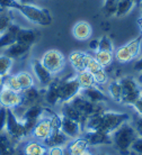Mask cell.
<instances>
[{
  "label": "cell",
  "mask_w": 142,
  "mask_h": 155,
  "mask_svg": "<svg viewBox=\"0 0 142 155\" xmlns=\"http://www.w3.org/2000/svg\"><path fill=\"white\" fill-rule=\"evenodd\" d=\"M130 120V115L126 113L105 110L87 118L84 126V132H104L112 135V133L115 132L119 126L129 123Z\"/></svg>",
  "instance_id": "obj_1"
},
{
  "label": "cell",
  "mask_w": 142,
  "mask_h": 155,
  "mask_svg": "<svg viewBox=\"0 0 142 155\" xmlns=\"http://www.w3.org/2000/svg\"><path fill=\"white\" fill-rule=\"evenodd\" d=\"M137 137H138V134L134 126L131 125L130 121L125 123L122 126H119L114 133H112L113 146L122 155H129L131 145Z\"/></svg>",
  "instance_id": "obj_2"
},
{
  "label": "cell",
  "mask_w": 142,
  "mask_h": 155,
  "mask_svg": "<svg viewBox=\"0 0 142 155\" xmlns=\"http://www.w3.org/2000/svg\"><path fill=\"white\" fill-rule=\"evenodd\" d=\"M17 12H19L28 21L37 26H50L53 23V17L49 9L39 7L33 4H19Z\"/></svg>",
  "instance_id": "obj_3"
},
{
  "label": "cell",
  "mask_w": 142,
  "mask_h": 155,
  "mask_svg": "<svg viewBox=\"0 0 142 155\" xmlns=\"http://www.w3.org/2000/svg\"><path fill=\"white\" fill-rule=\"evenodd\" d=\"M5 133L16 145H19L25 140L29 138V135L27 134L22 120L12 109H7V121H6Z\"/></svg>",
  "instance_id": "obj_4"
},
{
  "label": "cell",
  "mask_w": 142,
  "mask_h": 155,
  "mask_svg": "<svg viewBox=\"0 0 142 155\" xmlns=\"http://www.w3.org/2000/svg\"><path fill=\"white\" fill-rule=\"evenodd\" d=\"M142 46V36L139 35L125 45L114 51V58L121 64H127L139 58Z\"/></svg>",
  "instance_id": "obj_5"
},
{
  "label": "cell",
  "mask_w": 142,
  "mask_h": 155,
  "mask_svg": "<svg viewBox=\"0 0 142 155\" xmlns=\"http://www.w3.org/2000/svg\"><path fill=\"white\" fill-rule=\"evenodd\" d=\"M122 87V101L121 104L133 106L142 96V89L137 79L132 77H122L119 79Z\"/></svg>",
  "instance_id": "obj_6"
},
{
  "label": "cell",
  "mask_w": 142,
  "mask_h": 155,
  "mask_svg": "<svg viewBox=\"0 0 142 155\" xmlns=\"http://www.w3.org/2000/svg\"><path fill=\"white\" fill-rule=\"evenodd\" d=\"M81 91V87L78 82L76 75L70 78L60 79L59 81V94H60V105L69 102L73 98L78 96Z\"/></svg>",
  "instance_id": "obj_7"
},
{
  "label": "cell",
  "mask_w": 142,
  "mask_h": 155,
  "mask_svg": "<svg viewBox=\"0 0 142 155\" xmlns=\"http://www.w3.org/2000/svg\"><path fill=\"white\" fill-rule=\"evenodd\" d=\"M70 104L77 109L78 111L82 115V116L87 119L88 117L94 116V115H97V114H100L105 111L106 108H105V104H94L92 101L87 100L84 96H81L80 93L73 98L72 100L69 101Z\"/></svg>",
  "instance_id": "obj_8"
},
{
  "label": "cell",
  "mask_w": 142,
  "mask_h": 155,
  "mask_svg": "<svg viewBox=\"0 0 142 155\" xmlns=\"http://www.w3.org/2000/svg\"><path fill=\"white\" fill-rule=\"evenodd\" d=\"M41 62L51 73L55 75L62 72L65 66V56L58 50H49L43 54Z\"/></svg>",
  "instance_id": "obj_9"
},
{
  "label": "cell",
  "mask_w": 142,
  "mask_h": 155,
  "mask_svg": "<svg viewBox=\"0 0 142 155\" xmlns=\"http://www.w3.org/2000/svg\"><path fill=\"white\" fill-rule=\"evenodd\" d=\"M43 111H44V106L42 104H39V105H34L26 108L22 114V116H18L29 137L34 126L43 116Z\"/></svg>",
  "instance_id": "obj_10"
},
{
  "label": "cell",
  "mask_w": 142,
  "mask_h": 155,
  "mask_svg": "<svg viewBox=\"0 0 142 155\" xmlns=\"http://www.w3.org/2000/svg\"><path fill=\"white\" fill-rule=\"evenodd\" d=\"M51 133H52V128H51L50 118L43 111V116L34 126L29 138L44 143L47 140V137L51 135Z\"/></svg>",
  "instance_id": "obj_11"
},
{
  "label": "cell",
  "mask_w": 142,
  "mask_h": 155,
  "mask_svg": "<svg viewBox=\"0 0 142 155\" xmlns=\"http://www.w3.org/2000/svg\"><path fill=\"white\" fill-rule=\"evenodd\" d=\"M32 66V72H33V77L34 79L37 80V82L40 83V85L45 89L47 85L50 84L52 80H53V74L51 73L50 71L46 69L45 66L43 65L41 60H37V58H34L31 63Z\"/></svg>",
  "instance_id": "obj_12"
},
{
  "label": "cell",
  "mask_w": 142,
  "mask_h": 155,
  "mask_svg": "<svg viewBox=\"0 0 142 155\" xmlns=\"http://www.w3.org/2000/svg\"><path fill=\"white\" fill-rule=\"evenodd\" d=\"M43 96H44V90L42 91V90L37 89L35 85L28 88V89L23 90L22 91V105L19 108H23L25 110L31 106L42 104Z\"/></svg>",
  "instance_id": "obj_13"
},
{
  "label": "cell",
  "mask_w": 142,
  "mask_h": 155,
  "mask_svg": "<svg viewBox=\"0 0 142 155\" xmlns=\"http://www.w3.org/2000/svg\"><path fill=\"white\" fill-rule=\"evenodd\" d=\"M22 105V92H15L6 88L0 89V106L6 109L19 108Z\"/></svg>",
  "instance_id": "obj_14"
},
{
  "label": "cell",
  "mask_w": 142,
  "mask_h": 155,
  "mask_svg": "<svg viewBox=\"0 0 142 155\" xmlns=\"http://www.w3.org/2000/svg\"><path fill=\"white\" fill-rule=\"evenodd\" d=\"M82 137L87 140L89 147L90 146H104V145H113L112 135L104 132H84Z\"/></svg>",
  "instance_id": "obj_15"
},
{
  "label": "cell",
  "mask_w": 142,
  "mask_h": 155,
  "mask_svg": "<svg viewBox=\"0 0 142 155\" xmlns=\"http://www.w3.org/2000/svg\"><path fill=\"white\" fill-rule=\"evenodd\" d=\"M61 130L64 135L69 137L70 140H74V138L80 137L84 133L82 126L79 123L69 119V118H65L63 116H61Z\"/></svg>",
  "instance_id": "obj_16"
},
{
  "label": "cell",
  "mask_w": 142,
  "mask_h": 155,
  "mask_svg": "<svg viewBox=\"0 0 142 155\" xmlns=\"http://www.w3.org/2000/svg\"><path fill=\"white\" fill-rule=\"evenodd\" d=\"M59 81L60 79H53L50 84L44 89V96L43 100L46 104L54 107V106L60 105V94H59Z\"/></svg>",
  "instance_id": "obj_17"
},
{
  "label": "cell",
  "mask_w": 142,
  "mask_h": 155,
  "mask_svg": "<svg viewBox=\"0 0 142 155\" xmlns=\"http://www.w3.org/2000/svg\"><path fill=\"white\" fill-rule=\"evenodd\" d=\"M80 94L94 104H106L108 100L107 94L104 92L98 85L87 88V89H81Z\"/></svg>",
  "instance_id": "obj_18"
},
{
  "label": "cell",
  "mask_w": 142,
  "mask_h": 155,
  "mask_svg": "<svg viewBox=\"0 0 142 155\" xmlns=\"http://www.w3.org/2000/svg\"><path fill=\"white\" fill-rule=\"evenodd\" d=\"M31 48H32L31 45H26V44H23V43L15 42L10 46L5 48L4 54L9 56V58H12L15 61V60L24 58L26 55H28V53L31 52Z\"/></svg>",
  "instance_id": "obj_19"
},
{
  "label": "cell",
  "mask_w": 142,
  "mask_h": 155,
  "mask_svg": "<svg viewBox=\"0 0 142 155\" xmlns=\"http://www.w3.org/2000/svg\"><path fill=\"white\" fill-rule=\"evenodd\" d=\"M88 56H89L88 53H85V52H81V51H74V52L70 53L69 63L77 73L86 70Z\"/></svg>",
  "instance_id": "obj_20"
},
{
  "label": "cell",
  "mask_w": 142,
  "mask_h": 155,
  "mask_svg": "<svg viewBox=\"0 0 142 155\" xmlns=\"http://www.w3.org/2000/svg\"><path fill=\"white\" fill-rule=\"evenodd\" d=\"M72 35L78 41H87L92 37V28L88 21H78L72 27Z\"/></svg>",
  "instance_id": "obj_21"
},
{
  "label": "cell",
  "mask_w": 142,
  "mask_h": 155,
  "mask_svg": "<svg viewBox=\"0 0 142 155\" xmlns=\"http://www.w3.org/2000/svg\"><path fill=\"white\" fill-rule=\"evenodd\" d=\"M61 116L79 123V124L82 126V129H84L85 123H86V120H87L79 111H78L77 109L70 104V102L61 104Z\"/></svg>",
  "instance_id": "obj_22"
},
{
  "label": "cell",
  "mask_w": 142,
  "mask_h": 155,
  "mask_svg": "<svg viewBox=\"0 0 142 155\" xmlns=\"http://www.w3.org/2000/svg\"><path fill=\"white\" fill-rule=\"evenodd\" d=\"M64 148L65 153H68V155H80L82 152L88 150L89 145L87 140H85L82 136H80L74 140H70V142L67 144Z\"/></svg>",
  "instance_id": "obj_23"
},
{
  "label": "cell",
  "mask_w": 142,
  "mask_h": 155,
  "mask_svg": "<svg viewBox=\"0 0 142 155\" xmlns=\"http://www.w3.org/2000/svg\"><path fill=\"white\" fill-rule=\"evenodd\" d=\"M22 151L26 155H47L49 147L42 142L31 140L24 145Z\"/></svg>",
  "instance_id": "obj_24"
},
{
  "label": "cell",
  "mask_w": 142,
  "mask_h": 155,
  "mask_svg": "<svg viewBox=\"0 0 142 155\" xmlns=\"http://www.w3.org/2000/svg\"><path fill=\"white\" fill-rule=\"evenodd\" d=\"M37 38H39V33L34 29H29V28L19 27L17 34H16V42L23 43L26 45H31V46L34 45Z\"/></svg>",
  "instance_id": "obj_25"
},
{
  "label": "cell",
  "mask_w": 142,
  "mask_h": 155,
  "mask_svg": "<svg viewBox=\"0 0 142 155\" xmlns=\"http://www.w3.org/2000/svg\"><path fill=\"white\" fill-rule=\"evenodd\" d=\"M70 142V138L67 135L62 133L61 129L59 130H52L51 135L47 137V140L44 142L47 147H54V146H59V147H65L67 144Z\"/></svg>",
  "instance_id": "obj_26"
},
{
  "label": "cell",
  "mask_w": 142,
  "mask_h": 155,
  "mask_svg": "<svg viewBox=\"0 0 142 155\" xmlns=\"http://www.w3.org/2000/svg\"><path fill=\"white\" fill-rule=\"evenodd\" d=\"M19 27L20 26L12 23L7 31H4L0 35V50L1 48H7L8 46H10L12 44L16 42V34H17Z\"/></svg>",
  "instance_id": "obj_27"
},
{
  "label": "cell",
  "mask_w": 142,
  "mask_h": 155,
  "mask_svg": "<svg viewBox=\"0 0 142 155\" xmlns=\"http://www.w3.org/2000/svg\"><path fill=\"white\" fill-rule=\"evenodd\" d=\"M18 151V145L12 142L6 133L0 134V155H15Z\"/></svg>",
  "instance_id": "obj_28"
},
{
  "label": "cell",
  "mask_w": 142,
  "mask_h": 155,
  "mask_svg": "<svg viewBox=\"0 0 142 155\" xmlns=\"http://www.w3.org/2000/svg\"><path fill=\"white\" fill-rule=\"evenodd\" d=\"M107 92L109 94V97L115 102L121 104V101H122V87H121L119 79H115V80H112L111 82H108Z\"/></svg>",
  "instance_id": "obj_29"
},
{
  "label": "cell",
  "mask_w": 142,
  "mask_h": 155,
  "mask_svg": "<svg viewBox=\"0 0 142 155\" xmlns=\"http://www.w3.org/2000/svg\"><path fill=\"white\" fill-rule=\"evenodd\" d=\"M94 58L102 68L106 69L114 61V53L113 52H105V51H96Z\"/></svg>",
  "instance_id": "obj_30"
},
{
  "label": "cell",
  "mask_w": 142,
  "mask_h": 155,
  "mask_svg": "<svg viewBox=\"0 0 142 155\" xmlns=\"http://www.w3.org/2000/svg\"><path fill=\"white\" fill-rule=\"evenodd\" d=\"M137 5V0H119L117 6H116V17H123L127 15L129 12L134 8Z\"/></svg>",
  "instance_id": "obj_31"
},
{
  "label": "cell",
  "mask_w": 142,
  "mask_h": 155,
  "mask_svg": "<svg viewBox=\"0 0 142 155\" xmlns=\"http://www.w3.org/2000/svg\"><path fill=\"white\" fill-rule=\"evenodd\" d=\"M76 77H77L78 82H79V84H80L81 89H87V88H92V87H95V85H96L92 74L90 73V72H88L87 70L78 72V73L76 74Z\"/></svg>",
  "instance_id": "obj_32"
},
{
  "label": "cell",
  "mask_w": 142,
  "mask_h": 155,
  "mask_svg": "<svg viewBox=\"0 0 142 155\" xmlns=\"http://www.w3.org/2000/svg\"><path fill=\"white\" fill-rule=\"evenodd\" d=\"M16 78H17V80L19 82V85L22 90H25V89H28V88H31L33 85H35V79L33 77V74L31 72H27V71H20L18 72L17 74H15Z\"/></svg>",
  "instance_id": "obj_33"
},
{
  "label": "cell",
  "mask_w": 142,
  "mask_h": 155,
  "mask_svg": "<svg viewBox=\"0 0 142 155\" xmlns=\"http://www.w3.org/2000/svg\"><path fill=\"white\" fill-rule=\"evenodd\" d=\"M1 88H6V89H9L12 91H15V92L23 91L15 74H9L7 77L2 78L1 79Z\"/></svg>",
  "instance_id": "obj_34"
},
{
  "label": "cell",
  "mask_w": 142,
  "mask_h": 155,
  "mask_svg": "<svg viewBox=\"0 0 142 155\" xmlns=\"http://www.w3.org/2000/svg\"><path fill=\"white\" fill-rule=\"evenodd\" d=\"M14 65V60L5 54L0 55V78L7 77L10 74V71Z\"/></svg>",
  "instance_id": "obj_35"
},
{
  "label": "cell",
  "mask_w": 142,
  "mask_h": 155,
  "mask_svg": "<svg viewBox=\"0 0 142 155\" xmlns=\"http://www.w3.org/2000/svg\"><path fill=\"white\" fill-rule=\"evenodd\" d=\"M12 24V10L0 9V35L9 28Z\"/></svg>",
  "instance_id": "obj_36"
},
{
  "label": "cell",
  "mask_w": 142,
  "mask_h": 155,
  "mask_svg": "<svg viewBox=\"0 0 142 155\" xmlns=\"http://www.w3.org/2000/svg\"><path fill=\"white\" fill-rule=\"evenodd\" d=\"M117 2H119V0H104V15L106 16V17L115 16Z\"/></svg>",
  "instance_id": "obj_37"
},
{
  "label": "cell",
  "mask_w": 142,
  "mask_h": 155,
  "mask_svg": "<svg viewBox=\"0 0 142 155\" xmlns=\"http://www.w3.org/2000/svg\"><path fill=\"white\" fill-rule=\"evenodd\" d=\"M98 51H105V52H113L114 53V45L109 37L103 36L99 38V45H98Z\"/></svg>",
  "instance_id": "obj_38"
},
{
  "label": "cell",
  "mask_w": 142,
  "mask_h": 155,
  "mask_svg": "<svg viewBox=\"0 0 142 155\" xmlns=\"http://www.w3.org/2000/svg\"><path fill=\"white\" fill-rule=\"evenodd\" d=\"M19 2L16 0H0V9L6 10H17Z\"/></svg>",
  "instance_id": "obj_39"
},
{
  "label": "cell",
  "mask_w": 142,
  "mask_h": 155,
  "mask_svg": "<svg viewBox=\"0 0 142 155\" xmlns=\"http://www.w3.org/2000/svg\"><path fill=\"white\" fill-rule=\"evenodd\" d=\"M130 154L142 155V137H137L134 142L132 143L130 148Z\"/></svg>",
  "instance_id": "obj_40"
},
{
  "label": "cell",
  "mask_w": 142,
  "mask_h": 155,
  "mask_svg": "<svg viewBox=\"0 0 142 155\" xmlns=\"http://www.w3.org/2000/svg\"><path fill=\"white\" fill-rule=\"evenodd\" d=\"M7 121V109L5 107H0V134L5 132Z\"/></svg>",
  "instance_id": "obj_41"
},
{
  "label": "cell",
  "mask_w": 142,
  "mask_h": 155,
  "mask_svg": "<svg viewBox=\"0 0 142 155\" xmlns=\"http://www.w3.org/2000/svg\"><path fill=\"white\" fill-rule=\"evenodd\" d=\"M47 155H65V148L54 146V147H49Z\"/></svg>",
  "instance_id": "obj_42"
},
{
  "label": "cell",
  "mask_w": 142,
  "mask_h": 155,
  "mask_svg": "<svg viewBox=\"0 0 142 155\" xmlns=\"http://www.w3.org/2000/svg\"><path fill=\"white\" fill-rule=\"evenodd\" d=\"M134 128L135 130H137V134H138L139 137H142V118L141 117H139L138 119L134 121Z\"/></svg>",
  "instance_id": "obj_43"
},
{
  "label": "cell",
  "mask_w": 142,
  "mask_h": 155,
  "mask_svg": "<svg viewBox=\"0 0 142 155\" xmlns=\"http://www.w3.org/2000/svg\"><path fill=\"white\" fill-rule=\"evenodd\" d=\"M133 69H134V71L139 72V73L142 72V56H140V58H137L134 65H133Z\"/></svg>",
  "instance_id": "obj_44"
},
{
  "label": "cell",
  "mask_w": 142,
  "mask_h": 155,
  "mask_svg": "<svg viewBox=\"0 0 142 155\" xmlns=\"http://www.w3.org/2000/svg\"><path fill=\"white\" fill-rule=\"evenodd\" d=\"M98 45H99V39H92L89 42V48L94 52L98 51Z\"/></svg>",
  "instance_id": "obj_45"
},
{
  "label": "cell",
  "mask_w": 142,
  "mask_h": 155,
  "mask_svg": "<svg viewBox=\"0 0 142 155\" xmlns=\"http://www.w3.org/2000/svg\"><path fill=\"white\" fill-rule=\"evenodd\" d=\"M138 25H139L140 31H141V34H140V35L142 36V16H140V17L138 18Z\"/></svg>",
  "instance_id": "obj_46"
},
{
  "label": "cell",
  "mask_w": 142,
  "mask_h": 155,
  "mask_svg": "<svg viewBox=\"0 0 142 155\" xmlns=\"http://www.w3.org/2000/svg\"><path fill=\"white\" fill-rule=\"evenodd\" d=\"M137 81H138V83L140 84V87H141V89H142V72H140V74L138 75V78H137Z\"/></svg>",
  "instance_id": "obj_47"
},
{
  "label": "cell",
  "mask_w": 142,
  "mask_h": 155,
  "mask_svg": "<svg viewBox=\"0 0 142 155\" xmlns=\"http://www.w3.org/2000/svg\"><path fill=\"white\" fill-rule=\"evenodd\" d=\"M16 1H18L19 4H32L33 2V0H16Z\"/></svg>",
  "instance_id": "obj_48"
},
{
  "label": "cell",
  "mask_w": 142,
  "mask_h": 155,
  "mask_svg": "<svg viewBox=\"0 0 142 155\" xmlns=\"http://www.w3.org/2000/svg\"><path fill=\"white\" fill-rule=\"evenodd\" d=\"M80 155H96V154H94V153H92V152L89 151V148L87 150V151H85V152H82Z\"/></svg>",
  "instance_id": "obj_49"
},
{
  "label": "cell",
  "mask_w": 142,
  "mask_h": 155,
  "mask_svg": "<svg viewBox=\"0 0 142 155\" xmlns=\"http://www.w3.org/2000/svg\"><path fill=\"white\" fill-rule=\"evenodd\" d=\"M15 155H26V154H25V153H24V152L22 151V150H18V151H17L15 153Z\"/></svg>",
  "instance_id": "obj_50"
},
{
  "label": "cell",
  "mask_w": 142,
  "mask_h": 155,
  "mask_svg": "<svg viewBox=\"0 0 142 155\" xmlns=\"http://www.w3.org/2000/svg\"><path fill=\"white\" fill-rule=\"evenodd\" d=\"M137 4H142V0H137Z\"/></svg>",
  "instance_id": "obj_51"
},
{
  "label": "cell",
  "mask_w": 142,
  "mask_h": 155,
  "mask_svg": "<svg viewBox=\"0 0 142 155\" xmlns=\"http://www.w3.org/2000/svg\"><path fill=\"white\" fill-rule=\"evenodd\" d=\"M141 5V16H142V4H140Z\"/></svg>",
  "instance_id": "obj_52"
},
{
  "label": "cell",
  "mask_w": 142,
  "mask_h": 155,
  "mask_svg": "<svg viewBox=\"0 0 142 155\" xmlns=\"http://www.w3.org/2000/svg\"><path fill=\"white\" fill-rule=\"evenodd\" d=\"M0 87H1V78H0Z\"/></svg>",
  "instance_id": "obj_53"
},
{
  "label": "cell",
  "mask_w": 142,
  "mask_h": 155,
  "mask_svg": "<svg viewBox=\"0 0 142 155\" xmlns=\"http://www.w3.org/2000/svg\"><path fill=\"white\" fill-rule=\"evenodd\" d=\"M96 155H105V154H96Z\"/></svg>",
  "instance_id": "obj_54"
},
{
  "label": "cell",
  "mask_w": 142,
  "mask_h": 155,
  "mask_svg": "<svg viewBox=\"0 0 142 155\" xmlns=\"http://www.w3.org/2000/svg\"><path fill=\"white\" fill-rule=\"evenodd\" d=\"M139 117H141V118H142V115H141V116H139Z\"/></svg>",
  "instance_id": "obj_55"
},
{
  "label": "cell",
  "mask_w": 142,
  "mask_h": 155,
  "mask_svg": "<svg viewBox=\"0 0 142 155\" xmlns=\"http://www.w3.org/2000/svg\"><path fill=\"white\" fill-rule=\"evenodd\" d=\"M129 155H133V154H129Z\"/></svg>",
  "instance_id": "obj_56"
}]
</instances>
